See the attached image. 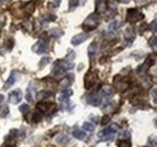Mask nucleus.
<instances>
[{
  "instance_id": "37",
  "label": "nucleus",
  "mask_w": 157,
  "mask_h": 147,
  "mask_svg": "<svg viewBox=\"0 0 157 147\" xmlns=\"http://www.w3.org/2000/svg\"><path fill=\"white\" fill-rule=\"evenodd\" d=\"M0 1H4V0H0Z\"/></svg>"
},
{
  "instance_id": "4",
  "label": "nucleus",
  "mask_w": 157,
  "mask_h": 147,
  "mask_svg": "<svg viewBox=\"0 0 157 147\" xmlns=\"http://www.w3.org/2000/svg\"><path fill=\"white\" fill-rule=\"evenodd\" d=\"M142 18H143V15H142V12H139L137 9H132L128 11V13H127V21L131 23H135L138 21H140Z\"/></svg>"
},
{
  "instance_id": "16",
  "label": "nucleus",
  "mask_w": 157,
  "mask_h": 147,
  "mask_svg": "<svg viewBox=\"0 0 157 147\" xmlns=\"http://www.w3.org/2000/svg\"><path fill=\"white\" fill-rule=\"evenodd\" d=\"M105 10H106V4L104 3V1H97L96 4V11L98 13H100V12H105Z\"/></svg>"
},
{
  "instance_id": "19",
  "label": "nucleus",
  "mask_w": 157,
  "mask_h": 147,
  "mask_svg": "<svg viewBox=\"0 0 157 147\" xmlns=\"http://www.w3.org/2000/svg\"><path fill=\"white\" fill-rule=\"evenodd\" d=\"M73 79H74V76L73 75H70V76H68V77H65V79H63V81L61 82V87H67V86H69L73 82Z\"/></svg>"
},
{
  "instance_id": "33",
  "label": "nucleus",
  "mask_w": 157,
  "mask_h": 147,
  "mask_svg": "<svg viewBox=\"0 0 157 147\" xmlns=\"http://www.w3.org/2000/svg\"><path fill=\"white\" fill-rule=\"evenodd\" d=\"M156 26H157V22L154 21V22H152V33H154V34L156 33Z\"/></svg>"
},
{
  "instance_id": "32",
  "label": "nucleus",
  "mask_w": 157,
  "mask_h": 147,
  "mask_svg": "<svg viewBox=\"0 0 157 147\" xmlns=\"http://www.w3.org/2000/svg\"><path fill=\"white\" fill-rule=\"evenodd\" d=\"M150 45H152L154 50H156V36H154L152 39H150Z\"/></svg>"
},
{
  "instance_id": "18",
  "label": "nucleus",
  "mask_w": 157,
  "mask_h": 147,
  "mask_svg": "<svg viewBox=\"0 0 157 147\" xmlns=\"http://www.w3.org/2000/svg\"><path fill=\"white\" fill-rule=\"evenodd\" d=\"M125 39H126L127 41H129V42H131L132 40H134V30H133L132 28H128V29L126 30V33H125Z\"/></svg>"
},
{
  "instance_id": "14",
  "label": "nucleus",
  "mask_w": 157,
  "mask_h": 147,
  "mask_svg": "<svg viewBox=\"0 0 157 147\" xmlns=\"http://www.w3.org/2000/svg\"><path fill=\"white\" fill-rule=\"evenodd\" d=\"M97 47H98V45L96 42H93V44L90 45V47H88V57H90V59H93V58H94V56L97 53Z\"/></svg>"
},
{
  "instance_id": "11",
  "label": "nucleus",
  "mask_w": 157,
  "mask_h": 147,
  "mask_svg": "<svg viewBox=\"0 0 157 147\" xmlns=\"http://www.w3.org/2000/svg\"><path fill=\"white\" fill-rule=\"evenodd\" d=\"M100 93H102V95L105 97V98H106V97H110V95H113V94H114V88L110 87V86H104V87L102 88Z\"/></svg>"
},
{
  "instance_id": "28",
  "label": "nucleus",
  "mask_w": 157,
  "mask_h": 147,
  "mask_svg": "<svg viewBox=\"0 0 157 147\" xmlns=\"http://www.w3.org/2000/svg\"><path fill=\"white\" fill-rule=\"evenodd\" d=\"M20 110H21V112H22V113H28V112H29V105H27V104L21 105Z\"/></svg>"
},
{
  "instance_id": "26",
  "label": "nucleus",
  "mask_w": 157,
  "mask_h": 147,
  "mask_svg": "<svg viewBox=\"0 0 157 147\" xmlns=\"http://www.w3.org/2000/svg\"><path fill=\"white\" fill-rule=\"evenodd\" d=\"M34 9H35V4H34V3H29V4L27 5V6H26V10H27V12H28L29 15H30V13L33 12Z\"/></svg>"
},
{
  "instance_id": "20",
  "label": "nucleus",
  "mask_w": 157,
  "mask_h": 147,
  "mask_svg": "<svg viewBox=\"0 0 157 147\" xmlns=\"http://www.w3.org/2000/svg\"><path fill=\"white\" fill-rule=\"evenodd\" d=\"M51 35L53 38L58 39V38H61L62 35H63V32L61 30V29H53V30H51Z\"/></svg>"
},
{
  "instance_id": "27",
  "label": "nucleus",
  "mask_w": 157,
  "mask_h": 147,
  "mask_svg": "<svg viewBox=\"0 0 157 147\" xmlns=\"http://www.w3.org/2000/svg\"><path fill=\"white\" fill-rule=\"evenodd\" d=\"M50 60H51V59H50L49 57H47V58H44V59H41V62H40V65H39V68H40V69H42L44 66H46V65H47V64L50 63Z\"/></svg>"
},
{
  "instance_id": "10",
  "label": "nucleus",
  "mask_w": 157,
  "mask_h": 147,
  "mask_svg": "<svg viewBox=\"0 0 157 147\" xmlns=\"http://www.w3.org/2000/svg\"><path fill=\"white\" fill-rule=\"evenodd\" d=\"M26 98L28 101H33L34 99H35V89L33 88V85H30L28 87L27 89V94H26Z\"/></svg>"
},
{
  "instance_id": "9",
  "label": "nucleus",
  "mask_w": 157,
  "mask_h": 147,
  "mask_svg": "<svg viewBox=\"0 0 157 147\" xmlns=\"http://www.w3.org/2000/svg\"><path fill=\"white\" fill-rule=\"evenodd\" d=\"M88 104H91L92 106H98V105L100 104V101H102V99H100V97L98 95L97 93H94L93 95H91V97H88Z\"/></svg>"
},
{
  "instance_id": "8",
  "label": "nucleus",
  "mask_w": 157,
  "mask_h": 147,
  "mask_svg": "<svg viewBox=\"0 0 157 147\" xmlns=\"http://www.w3.org/2000/svg\"><path fill=\"white\" fill-rule=\"evenodd\" d=\"M17 77H18V72H16L15 70H13V71L11 72L9 80L6 81V83H5V86H4V87H5V89H6V88H10L11 86H12V85L15 83V82L17 81Z\"/></svg>"
},
{
  "instance_id": "6",
  "label": "nucleus",
  "mask_w": 157,
  "mask_h": 147,
  "mask_svg": "<svg viewBox=\"0 0 157 147\" xmlns=\"http://www.w3.org/2000/svg\"><path fill=\"white\" fill-rule=\"evenodd\" d=\"M87 39H88V35L81 33V34H79V35H75V36L71 39V44L75 45V46H77V45H80V44H82L84 41L87 40Z\"/></svg>"
},
{
  "instance_id": "1",
  "label": "nucleus",
  "mask_w": 157,
  "mask_h": 147,
  "mask_svg": "<svg viewBox=\"0 0 157 147\" xmlns=\"http://www.w3.org/2000/svg\"><path fill=\"white\" fill-rule=\"evenodd\" d=\"M97 26H98V15L97 13H92L85 19L84 24H82V28H84V30H86V32H91L94 28H97Z\"/></svg>"
},
{
  "instance_id": "24",
  "label": "nucleus",
  "mask_w": 157,
  "mask_h": 147,
  "mask_svg": "<svg viewBox=\"0 0 157 147\" xmlns=\"http://www.w3.org/2000/svg\"><path fill=\"white\" fill-rule=\"evenodd\" d=\"M120 26H121V23H120V22H117V21H114V22L111 23V24L109 26V30H113V32H115L116 29H117Z\"/></svg>"
},
{
  "instance_id": "17",
  "label": "nucleus",
  "mask_w": 157,
  "mask_h": 147,
  "mask_svg": "<svg viewBox=\"0 0 157 147\" xmlns=\"http://www.w3.org/2000/svg\"><path fill=\"white\" fill-rule=\"evenodd\" d=\"M51 104L49 103H44V101H40L36 104V109H39L41 112H47L49 111V106H50Z\"/></svg>"
},
{
  "instance_id": "5",
  "label": "nucleus",
  "mask_w": 157,
  "mask_h": 147,
  "mask_svg": "<svg viewBox=\"0 0 157 147\" xmlns=\"http://www.w3.org/2000/svg\"><path fill=\"white\" fill-rule=\"evenodd\" d=\"M21 100H22V92H21V89H16V91L10 93L9 101L11 104H18Z\"/></svg>"
},
{
  "instance_id": "7",
  "label": "nucleus",
  "mask_w": 157,
  "mask_h": 147,
  "mask_svg": "<svg viewBox=\"0 0 157 147\" xmlns=\"http://www.w3.org/2000/svg\"><path fill=\"white\" fill-rule=\"evenodd\" d=\"M33 51L35 52V53H44L46 51V41H44V40L38 41V42L34 45Z\"/></svg>"
},
{
  "instance_id": "30",
  "label": "nucleus",
  "mask_w": 157,
  "mask_h": 147,
  "mask_svg": "<svg viewBox=\"0 0 157 147\" xmlns=\"http://www.w3.org/2000/svg\"><path fill=\"white\" fill-rule=\"evenodd\" d=\"M109 122H110V117H109V116H104L103 119H102V124L105 126V124H108Z\"/></svg>"
},
{
  "instance_id": "34",
  "label": "nucleus",
  "mask_w": 157,
  "mask_h": 147,
  "mask_svg": "<svg viewBox=\"0 0 157 147\" xmlns=\"http://www.w3.org/2000/svg\"><path fill=\"white\" fill-rule=\"evenodd\" d=\"M56 1V6H58V5H59V3H61V0H55Z\"/></svg>"
},
{
  "instance_id": "2",
  "label": "nucleus",
  "mask_w": 157,
  "mask_h": 147,
  "mask_svg": "<svg viewBox=\"0 0 157 147\" xmlns=\"http://www.w3.org/2000/svg\"><path fill=\"white\" fill-rule=\"evenodd\" d=\"M119 130V126L117 124H113L110 126L109 128H105L104 130H102L99 134H98V136H99L100 140H109L110 138H113V135Z\"/></svg>"
},
{
  "instance_id": "23",
  "label": "nucleus",
  "mask_w": 157,
  "mask_h": 147,
  "mask_svg": "<svg viewBox=\"0 0 157 147\" xmlns=\"http://www.w3.org/2000/svg\"><path fill=\"white\" fill-rule=\"evenodd\" d=\"M79 5V0H70L69 1V11H73L74 9H76Z\"/></svg>"
},
{
  "instance_id": "3",
  "label": "nucleus",
  "mask_w": 157,
  "mask_h": 147,
  "mask_svg": "<svg viewBox=\"0 0 157 147\" xmlns=\"http://www.w3.org/2000/svg\"><path fill=\"white\" fill-rule=\"evenodd\" d=\"M96 82H97V72L96 71L87 72V75L85 76V88L86 89H91Z\"/></svg>"
},
{
  "instance_id": "31",
  "label": "nucleus",
  "mask_w": 157,
  "mask_h": 147,
  "mask_svg": "<svg viewBox=\"0 0 157 147\" xmlns=\"http://www.w3.org/2000/svg\"><path fill=\"white\" fill-rule=\"evenodd\" d=\"M151 93H152V99L156 101V99H157V89H156V88H152V89H151Z\"/></svg>"
},
{
  "instance_id": "15",
  "label": "nucleus",
  "mask_w": 157,
  "mask_h": 147,
  "mask_svg": "<svg viewBox=\"0 0 157 147\" xmlns=\"http://www.w3.org/2000/svg\"><path fill=\"white\" fill-rule=\"evenodd\" d=\"M69 141V138L65 134H59L58 136L56 138V142L57 144H59V145H64V144H67Z\"/></svg>"
},
{
  "instance_id": "36",
  "label": "nucleus",
  "mask_w": 157,
  "mask_h": 147,
  "mask_svg": "<svg viewBox=\"0 0 157 147\" xmlns=\"http://www.w3.org/2000/svg\"><path fill=\"white\" fill-rule=\"evenodd\" d=\"M3 99H4V97L1 95V94H0V103H1V101H3Z\"/></svg>"
},
{
  "instance_id": "13",
  "label": "nucleus",
  "mask_w": 157,
  "mask_h": 147,
  "mask_svg": "<svg viewBox=\"0 0 157 147\" xmlns=\"http://www.w3.org/2000/svg\"><path fill=\"white\" fill-rule=\"evenodd\" d=\"M73 136L76 138V139L82 140V139L86 138V133H85V130H81V129L76 128V129H74V130H73Z\"/></svg>"
},
{
  "instance_id": "21",
  "label": "nucleus",
  "mask_w": 157,
  "mask_h": 147,
  "mask_svg": "<svg viewBox=\"0 0 157 147\" xmlns=\"http://www.w3.org/2000/svg\"><path fill=\"white\" fill-rule=\"evenodd\" d=\"M82 128H84V130H86V132H93V129H94V126H93L92 123L85 122L84 126H82Z\"/></svg>"
},
{
  "instance_id": "12",
  "label": "nucleus",
  "mask_w": 157,
  "mask_h": 147,
  "mask_svg": "<svg viewBox=\"0 0 157 147\" xmlns=\"http://www.w3.org/2000/svg\"><path fill=\"white\" fill-rule=\"evenodd\" d=\"M73 94V91L71 89H69V88H65V89H63L62 91V94H61V101H68V97H70Z\"/></svg>"
},
{
  "instance_id": "29",
  "label": "nucleus",
  "mask_w": 157,
  "mask_h": 147,
  "mask_svg": "<svg viewBox=\"0 0 157 147\" xmlns=\"http://www.w3.org/2000/svg\"><path fill=\"white\" fill-rule=\"evenodd\" d=\"M34 122H40V121H41V118H42V116L41 115H40V113H34Z\"/></svg>"
},
{
  "instance_id": "25",
  "label": "nucleus",
  "mask_w": 157,
  "mask_h": 147,
  "mask_svg": "<svg viewBox=\"0 0 157 147\" xmlns=\"http://www.w3.org/2000/svg\"><path fill=\"white\" fill-rule=\"evenodd\" d=\"M51 95H52L51 92H45V91H42V92H40V93L38 94V98H39V99H44V98H49V97H51Z\"/></svg>"
},
{
  "instance_id": "22",
  "label": "nucleus",
  "mask_w": 157,
  "mask_h": 147,
  "mask_svg": "<svg viewBox=\"0 0 157 147\" xmlns=\"http://www.w3.org/2000/svg\"><path fill=\"white\" fill-rule=\"evenodd\" d=\"M119 147H132V145H131V141H129V139L128 140H122V141H119Z\"/></svg>"
},
{
  "instance_id": "35",
  "label": "nucleus",
  "mask_w": 157,
  "mask_h": 147,
  "mask_svg": "<svg viewBox=\"0 0 157 147\" xmlns=\"http://www.w3.org/2000/svg\"><path fill=\"white\" fill-rule=\"evenodd\" d=\"M92 121H94V123H97L98 121H97V117H92Z\"/></svg>"
}]
</instances>
